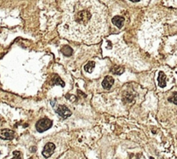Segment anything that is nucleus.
Returning <instances> with one entry per match:
<instances>
[{"label": "nucleus", "mask_w": 177, "mask_h": 159, "mask_svg": "<svg viewBox=\"0 0 177 159\" xmlns=\"http://www.w3.org/2000/svg\"><path fill=\"white\" fill-rule=\"evenodd\" d=\"M114 84V79L112 76H105L104 80L102 81V86L105 89H110Z\"/></svg>", "instance_id": "obj_6"}, {"label": "nucleus", "mask_w": 177, "mask_h": 159, "mask_svg": "<svg viewBox=\"0 0 177 159\" xmlns=\"http://www.w3.org/2000/svg\"><path fill=\"white\" fill-rule=\"evenodd\" d=\"M56 112L58 113V115L60 117H61L63 119H68V117H70L72 115V111L66 106H58V108L56 109Z\"/></svg>", "instance_id": "obj_3"}, {"label": "nucleus", "mask_w": 177, "mask_h": 159, "mask_svg": "<svg viewBox=\"0 0 177 159\" xmlns=\"http://www.w3.org/2000/svg\"><path fill=\"white\" fill-rule=\"evenodd\" d=\"M15 132L9 129H2L0 130V139L5 140H11L14 139Z\"/></svg>", "instance_id": "obj_5"}, {"label": "nucleus", "mask_w": 177, "mask_h": 159, "mask_svg": "<svg viewBox=\"0 0 177 159\" xmlns=\"http://www.w3.org/2000/svg\"><path fill=\"white\" fill-rule=\"evenodd\" d=\"M61 53L65 55V56H71L73 55V49L69 46H64L61 48Z\"/></svg>", "instance_id": "obj_10"}, {"label": "nucleus", "mask_w": 177, "mask_h": 159, "mask_svg": "<svg viewBox=\"0 0 177 159\" xmlns=\"http://www.w3.org/2000/svg\"><path fill=\"white\" fill-rule=\"evenodd\" d=\"M166 75H164V73L163 72H159V75H158V79H157V80H158V86H160V87H162V88H163V87H165L166 86Z\"/></svg>", "instance_id": "obj_8"}, {"label": "nucleus", "mask_w": 177, "mask_h": 159, "mask_svg": "<svg viewBox=\"0 0 177 159\" xmlns=\"http://www.w3.org/2000/svg\"><path fill=\"white\" fill-rule=\"evenodd\" d=\"M55 145L53 143H48L47 144H45V146L43 148L42 156L46 158L51 156L55 151Z\"/></svg>", "instance_id": "obj_4"}, {"label": "nucleus", "mask_w": 177, "mask_h": 159, "mask_svg": "<svg viewBox=\"0 0 177 159\" xmlns=\"http://www.w3.org/2000/svg\"><path fill=\"white\" fill-rule=\"evenodd\" d=\"M113 74L114 75H122L124 72V69L123 67H113L112 69H111Z\"/></svg>", "instance_id": "obj_12"}, {"label": "nucleus", "mask_w": 177, "mask_h": 159, "mask_svg": "<svg viewBox=\"0 0 177 159\" xmlns=\"http://www.w3.org/2000/svg\"><path fill=\"white\" fill-rule=\"evenodd\" d=\"M13 155H14V157L11 158V159H23V156H22V153L20 151L15 150V151H13Z\"/></svg>", "instance_id": "obj_14"}, {"label": "nucleus", "mask_w": 177, "mask_h": 159, "mask_svg": "<svg viewBox=\"0 0 177 159\" xmlns=\"http://www.w3.org/2000/svg\"><path fill=\"white\" fill-rule=\"evenodd\" d=\"M60 33L71 40L97 42L107 31V9L99 1L65 2Z\"/></svg>", "instance_id": "obj_1"}, {"label": "nucleus", "mask_w": 177, "mask_h": 159, "mask_svg": "<svg viewBox=\"0 0 177 159\" xmlns=\"http://www.w3.org/2000/svg\"><path fill=\"white\" fill-rule=\"evenodd\" d=\"M50 84L52 86H55V85H59V86H65V83L64 81L57 75H55L54 77L52 78V80H50Z\"/></svg>", "instance_id": "obj_9"}, {"label": "nucleus", "mask_w": 177, "mask_h": 159, "mask_svg": "<svg viewBox=\"0 0 177 159\" xmlns=\"http://www.w3.org/2000/svg\"><path fill=\"white\" fill-rule=\"evenodd\" d=\"M124 17H122V16H114V17L112 19L113 24L114 25H116V26H117L118 28H119V29H121V28L123 27V25H124Z\"/></svg>", "instance_id": "obj_7"}, {"label": "nucleus", "mask_w": 177, "mask_h": 159, "mask_svg": "<svg viewBox=\"0 0 177 159\" xmlns=\"http://www.w3.org/2000/svg\"><path fill=\"white\" fill-rule=\"evenodd\" d=\"M53 125V122L45 118V119H40L36 124V128L38 132H44V131H46L47 130H49Z\"/></svg>", "instance_id": "obj_2"}, {"label": "nucleus", "mask_w": 177, "mask_h": 159, "mask_svg": "<svg viewBox=\"0 0 177 159\" xmlns=\"http://www.w3.org/2000/svg\"><path fill=\"white\" fill-rule=\"evenodd\" d=\"M168 100L169 102L174 103V105H177V92L174 93V94H173V95L168 99Z\"/></svg>", "instance_id": "obj_13"}, {"label": "nucleus", "mask_w": 177, "mask_h": 159, "mask_svg": "<svg viewBox=\"0 0 177 159\" xmlns=\"http://www.w3.org/2000/svg\"><path fill=\"white\" fill-rule=\"evenodd\" d=\"M94 67H95V63H94L93 61H88V62L85 65L84 69H85L86 72L91 74V73L93 72V69H94Z\"/></svg>", "instance_id": "obj_11"}, {"label": "nucleus", "mask_w": 177, "mask_h": 159, "mask_svg": "<svg viewBox=\"0 0 177 159\" xmlns=\"http://www.w3.org/2000/svg\"><path fill=\"white\" fill-rule=\"evenodd\" d=\"M149 159H154V158H153L152 156H150V157H149Z\"/></svg>", "instance_id": "obj_15"}]
</instances>
